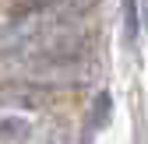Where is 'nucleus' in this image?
Segmentation results:
<instances>
[{
	"label": "nucleus",
	"mask_w": 148,
	"mask_h": 144,
	"mask_svg": "<svg viewBox=\"0 0 148 144\" xmlns=\"http://www.w3.org/2000/svg\"><path fill=\"white\" fill-rule=\"evenodd\" d=\"M141 25L148 28V0H145V11H141Z\"/></svg>",
	"instance_id": "5"
},
{
	"label": "nucleus",
	"mask_w": 148,
	"mask_h": 144,
	"mask_svg": "<svg viewBox=\"0 0 148 144\" xmlns=\"http://www.w3.org/2000/svg\"><path fill=\"white\" fill-rule=\"evenodd\" d=\"M109 105H113V98L102 92V95L95 98V116H92V127H102V123L109 120Z\"/></svg>",
	"instance_id": "4"
},
{
	"label": "nucleus",
	"mask_w": 148,
	"mask_h": 144,
	"mask_svg": "<svg viewBox=\"0 0 148 144\" xmlns=\"http://www.w3.org/2000/svg\"><path fill=\"white\" fill-rule=\"evenodd\" d=\"M141 32V18H138V0H123V39L134 42Z\"/></svg>",
	"instance_id": "3"
},
{
	"label": "nucleus",
	"mask_w": 148,
	"mask_h": 144,
	"mask_svg": "<svg viewBox=\"0 0 148 144\" xmlns=\"http://www.w3.org/2000/svg\"><path fill=\"white\" fill-rule=\"evenodd\" d=\"M67 123L60 116L0 102V144H67Z\"/></svg>",
	"instance_id": "1"
},
{
	"label": "nucleus",
	"mask_w": 148,
	"mask_h": 144,
	"mask_svg": "<svg viewBox=\"0 0 148 144\" xmlns=\"http://www.w3.org/2000/svg\"><path fill=\"white\" fill-rule=\"evenodd\" d=\"M67 18L60 11H18L0 28V63H18Z\"/></svg>",
	"instance_id": "2"
}]
</instances>
